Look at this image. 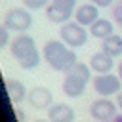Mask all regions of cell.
Masks as SVG:
<instances>
[{
  "instance_id": "obj_1",
  "label": "cell",
  "mask_w": 122,
  "mask_h": 122,
  "mask_svg": "<svg viewBox=\"0 0 122 122\" xmlns=\"http://www.w3.org/2000/svg\"><path fill=\"white\" fill-rule=\"evenodd\" d=\"M42 57L57 72H69L78 63L76 50L67 46L61 38L59 40H48L42 48Z\"/></svg>"
},
{
  "instance_id": "obj_2",
  "label": "cell",
  "mask_w": 122,
  "mask_h": 122,
  "mask_svg": "<svg viewBox=\"0 0 122 122\" xmlns=\"http://www.w3.org/2000/svg\"><path fill=\"white\" fill-rule=\"evenodd\" d=\"M10 53L17 61V65L25 71L36 69L40 65V59H42V53L38 51L34 38L27 32H19V34H15V38H11Z\"/></svg>"
},
{
  "instance_id": "obj_3",
  "label": "cell",
  "mask_w": 122,
  "mask_h": 122,
  "mask_svg": "<svg viewBox=\"0 0 122 122\" xmlns=\"http://www.w3.org/2000/svg\"><path fill=\"white\" fill-rule=\"evenodd\" d=\"M90 80H92V67L78 61L69 72H65V78H63V84H61L63 93L67 97L76 99L86 92V86H88Z\"/></svg>"
},
{
  "instance_id": "obj_4",
  "label": "cell",
  "mask_w": 122,
  "mask_h": 122,
  "mask_svg": "<svg viewBox=\"0 0 122 122\" xmlns=\"http://www.w3.org/2000/svg\"><path fill=\"white\" fill-rule=\"evenodd\" d=\"M88 36H90V32H88L86 27L80 25L78 21H67V23H63L61 29H59V38H61L67 46H71V48H74V50L86 46Z\"/></svg>"
},
{
  "instance_id": "obj_5",
  "label": "cell",
  "mask_w": 122,
  "mask_h": 122,
  "mask_svg": "<svg viewBox=\"0 0 122 122\" xmlns=\"http://www.w3.org/2000/svg\"><path fill=\"white\" fill-rule=\"evenodd\" d=\"M74 11H76V0H51L50 6L46 8V17L51 23L63 25L74 17Z\"/></svg>"
},
{
  "instance_id": "obj_6",
  "label": "cell",
  "mask_w": 122,
  "mask_h": 122,
  "mask_svg": "<svg viewBox=\"0 0 122 122\" xmlns=\"http://www.w3.org/2000/svg\"><path fill=\"white\" fill-rule=\"evenodd\" d=\"M11 32H27L32 27V15L29 8H11L4 15V23Z\"/></svg>"
},
{
  "instance_id": "obj_7",
  "label": "cell",
  "mask_w": 122,
  "mask_h": 122,
  "mask_svg": "<svg viewBox=\"0 0 122 122\" xmlns=\"http://www.w3.org/2000/svg\"><path fill=\"white\" fill-rule=\"evenodd\" d=\"M92 86L93 90L101 95V97H109V95H118L122 92V80L118 74L112 72H105V74H97L92 78Z\"/></svg>"
},
{
  "instance_id": "obj_8",
  "label": "cell",
  "mask_w": 122,
  "mask_h": 122,
  "mask_svg": "<svg viewBox=\"0 0 122 122\" xmlns=\"http://www.w3.org/2000/svg\"><path fill=\"white\" fill-rule=\"evenodd\" d=\"M116 109H118V105H116L114 101H111L109 97H99V99H95V101L92 103L90 114H92V118H95L97 122H109V120H112V118L118 114Z\"/></svg>"
},
{
  "instance_id": "obj_9",
  "label": "cell",
  "mask_w": 122,
  "mask_h": 122,
  "mask_svg": "<svg viewBox=\"0 0 122 122\" xmlns=\"http://www.w3.org/2000/svg\"><path fill=\"white\" fill-rule=\"evenodd\" d=\"M27 101H29L30 107H34V109H38V111L50 109V107L53 105V93H51V90H48L46 86H34V88L29 92Z\"/></svg>"
},
{
  "instance_id": "obj_10",
  "label": "cell",
  "mask_w": 122,
  "mask_h": 122,
  "mask_svg": "<svg viewBox=\"0 0 122 122\" xmlns=\"http://www.w3.org/2000/svg\"><path fill=\"white\" fill-rule=\"evenodd\" d=\"M99 19V6L93 4V2H88V4H80L74 11V21H78L80 25L84 27H90L93 21Z\"/></svg>"
},
{
  "instance_id": "obj_11",
  "label": "cell",
  "mask_w": 122,
  "mask_h": 122,
  "mask_svg": "<svg viewBox=\"0 0 122 122\" xmlns=\"http://www.w3.org/2000/svg\"><path fill=\"white\" fill-rule=\"evenodd\" d=\"M50 122H74V109L67 103H53L48 109Z\"/></svg>"
},
{
  "instance_id": "obj_12",
  "label": "cell",
  "mask_w": 122,
  "mask_h": 122,
  "mask_svg": "<svg viewBox=\"0 0 122 122\" xmlns=\"http://www.w3.org/2000/svg\"><path fill=\"white\" fill-rule=\"evenodd\" d=\"M90 67H92V71H95L97 74H105V72H111L112 71V67H114V57H111L109 53H105L103 50L101 51H97V53H93L92 57H90V63H88Z\"/></svg>"
},
{
  "instance_id": "obj_13",
  "label": "cell",
  "mask_w": 122,
  "mask_h": 122,
  "mask_svg": "<svg viewBox=\"0 0 122 122\" xmlns=\"http://www.w3.org/2000/svg\"><path fill=\"white\" fill-rule=\"evenodd\" d=\"M4 86H6V92H8V97L13 105H19L23 99H27L29 92L25 88V84L21 80H15V78H6L4 80Z\"/></svg>"
},
{
  "instance_id": "obj_14",
  "label": "cell",
  "mask_w": 122,
  "mask_h": 122,
  "mask_svg": "<svg viewBox=\"0 0 122 122\" xmlns=\"http://www.w3.org/2000/svg\"><path fill=\"white\" fill-rule=\"evenodd\" d=\"M90 34L93 38H99V40H105L107 36L114 34V25L112 21H109L107 17H99L97 21H93L90 25Z\"/></svg>"
},
{
  "instance_id": "obj_15",
  "label": "cell",
  "mask_w": 122,
  "mask_h": 122,
  "mask_svg": "<svg viewBox=\"0 0 122 122\" xmlns=\"http://www.w3.org/2000/svg\"><path fill=\"white\" fill-rule=\"evenodd\" d=\"M101 50L109 53L111 57H120L122 55V36L120 34H111L101 42Z\"/></svg>"
},
{
  "instance_id": "obj_16",
  "label": "cell",
  "mask_w": 122,
  "mask_h": 122,
  "mask_svg": "<svg viewBox=\"0 0 122 122\" xmlns=\"http://www.w3.org/2000/svg\"><path fill=\"white\" fill-rule=\"evenodd\" d=\"M51 0H23V6L29 8V10H42V8H48Z\"/></svg>"
},
{
  "instance_id": "obj_17",
  "label": "cell",
  "mask_w": 122,
  "mask_h": 122,
  "mask_svg": "<svg viewBox=\"0 0 122 122\" xmlns=\"http://www.w3.org/2000/svg\"><path fill=\"white\" fill-rule=\"evenodd\" d=\"M10 29L6 27V25H2L0 27V48H8L10 44H11V40H10Z\"/></svg>"
},
{
  "instance_id": "obj_18",
  "label": "cell",
  "mask_w": 122,
  "mask_h": 122,
  "mask_svg": "<svg viewBox=\"0 0 122 122\" xmlns=\"http://www.w3.org/2000/svg\"><path fill=\"white\" fill-rule=\"evenodd\" d=\"M114 17H116V21H118V25L122 27V2L114 8Z\"/></svg>"
},
{
  "instance_id": "obj_19",
  "label": "cell",
  "mask_w": 122,
  "mask_h": 122,
  "mask_svg": "<svg viewBox=\"0 0 122 122\" xmlns=\"http://www.w3.org/2000/svg\"><path fill=\"white\" fill-rule=\"evenodd\" d=\"M90 2L97 4L99 8H109V6H112V2H114V0H90Z\"/></svg>"
},
{
  "instance_id": "obj_20",
  "label": "cell",
  "mask_w": 122,
  "mask_h": 122,
  "mask_svg": "<svg viewBox=\"0 0 122 122\" xmlns=\"http://www.w3.org/2000/svg\"><path fill=\"white\" fill-rule=\"evenodd\" d=\"M116 105H118V109H122V92L116 95Z\"/></svg>"
},
{
  "instance_id": "obj_21",
  "label": "cell",
  "mask_w": 122,
  "mask_h": 122,
  "mask_svg": "<svg viewBox=\"0 0 122 122\" xmlns=\"http://www.w3.org/2000/svg\"><path fill=\"white\" fill-rule=\"evenodd\" d=\"M109 122H122V114H116L112 120H109Z\"/></svg>"
},
{
  "instance_id": "obj_22",
  "label": "cell",
  "mask_w": 122,
  "mask_h": 122,
  "mask_svg": "<svg viewBox=\"0 0 122 122\" xmlns=\"http://www.w3.org/2000/svg\"><path fill=\"white\" fill-rule=\"evenodd\" d=\"M118 76H120V80H122V61L118 63Z\"/></svg>"
},
{
  "instance_id": "obj_23",
  "label": "cell",
  "mask_w": 122,
  "mask_h": 122,
  "mask_svg": "<svg viewBox=\"0 0 122 122\" xmlns=\"http://www.w3.org/2000/svg\"><path fill=\"white\" fill-rule=\"evenodd\" d=\"M34 122H50V120H34Z\"/></svg>"
}]
</instances>
